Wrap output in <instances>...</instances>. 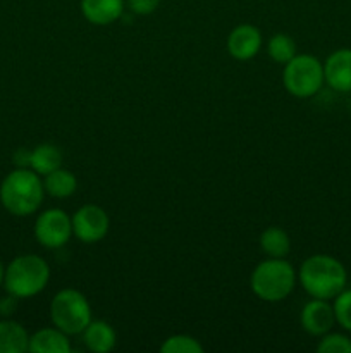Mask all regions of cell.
<instances>
[{
	"mask_svg": "<svg viewBox=\"0 0 351 353\" xmlns=\"http://www.w3.org/2000/svg\"><path fill=\"white\" fill-rule=\"evenodd\" d=\"M50 281L47 261L34 254L19 255L6 268L3 288L17 299H31L43 292Z\"/></svg>",
	"mask_w": 351,
	"mask_h": 353,
	"instance_id": "cell-4",
	"label": "cell"
},
{
	"mask_svg": "<svg viewBox=\"0 0 351 353\" xmlns=\"http://www.w3.org/2000/svg\"><path fill=\"white\" fill-rule=\"evenodd\" d=\"M317 352L320 353H351V340L339 333H326L320 336Z\"/></svg>",
	"mask_w": 351,
	"mask_h": 353,
	"instance_id": "cell-22",
	"label": "cell"
},
{
	"mask_svg": "<svg viewBox=\"0 0 351 353\" xmlns=\"http://www.w3.org/2000/svg\"><path fill=\"white\" fill-rule=\"evenodd\" d=\"M30 334L19 323L9 319L0 321V353L28 352Z\"/></svg>",
	"mask_w": 351,
	"mask_h": 353,
	"instance_id": "cell-15",
	"label": "cell"
},
{
	"mask_svg": "<svg viewBox=\"0 0 351 353\" xmlns=\"http://www.w3.org/2000/svg\"><path fill=\"white\" fill-rule=\"evenodd\" d=\"M299 285L312 299L332 300L346 288L348 274L344 265L332 255H312L301 264Z\"/></svg>",
	"mask_w": 351,
	"mask_h": 353,
	"instance_id": "cell-2",
	"label": "cell"
},
{
	"mask_svg": "<svg viewBox=\"0 0 351 353\" xmlns=\"http://www.w3.org/2000/svg\"><path fill=\"white\" fill-rule=\"evenodd\" d=\"M28 352L33 353H71V340L69 334L58 327H43L30 336Z\"/></svg>",
	"mask_w": 351,
	"mask_h": 353,
	"instance_id": "cell-13",
	"label": "cell"
},
{
	"mask_svg": "<svg viewBox=\"0 0 351 353\" xmlns=\"http://www.w3.org/2000/svg\"><path fill=\"white\" fill-rule=\"evenodd\" d=\"M83 343L89 352L107 353L112 352L117 343L116 330L105 321H92L83 331Z\"/></svg>",
	"mask_w": 351,
	"mask_h": 353,
	"instance_id": "cell-14",
	"label": "cell"
},
{
	"mask_svg": "<svg viewBox=\"0 0 351 353\" xmlns=\"http://www.w3.org/2000/svg\"><path fill=\"white\" fill-rule=\"evenodd\" d=\"M58 168H62V152L55 145L41 143L31 150L30 169L36 174L47 176Z\"/></svg>",
	"mask_w": 351,
	"mask_h": 353,
	"instance_id": "cell-17",
	"label": "cell"
},
{
	"mask_svg": "<svg viewBox=\"0 0 351 353\" xmlns=\"http://www.w3.org/2000/svg\"><path fill=\"white\" fill-rule=\"evenodd\" d=\"M267 54L277 64H286L296 55V41L286 33L274 34L267 43Z\"/></svg>",
	"mask_w": 351,
	"mask_h": 353,
	"instance_id": "cell-19",
	"label": "cell"
},
{
	"mask_svg": "<svg viewBox=\"0 0 351 353\" xmlns=\"http://www.w3.org/2000/svg\"><path fill=\"white\" fill-rule=\"evenodd\" d=\"M72 236V221L62 209H48L34 221V238L50 250L62 248Z\"/></svg>",
	"mask_w": 351,
	"mask_h": 353,
	"instance_id": "cell-7",
	"label": "cell"
},
{
	"mask_svg": "<svg viewBox=\"0 0 351 353\" xmlns=\"http://www.w3.org/2000/svg\"><path fill=\"white\" fill-rule=\"evenodd\" d=\"M72 234L83 243H96L103 240L110 230V217L100 205L79 207L71 217Z\"/></svg>",
	"mask_w": 351,
	"mask_h": 353,
	"instance_id": "cell-8",
	"label": "cell"
},
{
	"mask_svg": "<svg viewBox=\"0 0 351 353\" xmlns=\"http://www.w3.org/2000/svg\"><path fill=\"white\" fill-rule=\"evenodd\" d=\"M45 193L54 199H69L78 190V178L69 169L58 168L43 176Z\"/></svg>",
	"mask_w": 351,
	"mask_h": 353,
	"instance_id": "cell-16",
	"label": "cell"
},
{
	"mask_svg": "<svg viewBox=\"0 0 351 353\" xmlns=\"http://www.w3.org/2000/svg\"><path fill=\"white\" fill-rule=\"evenodd\" d=\"M332 309L336 323L351 333V290L344 288L339 295L334 296Z\"/></svg>",
	"mask_w": 351,
	"mask_h": 353,
	"instance_id": "cell-21",
	"label": "cell"
},
{
	"mask_svg": "<svg viewBox=\"0 0 351 353\" xmlns=\"http://www.w3.org/2000/svg\"><path fill=\"white\" fill-rule=\"evenodd\" d=\"M299 323L301 327L312 336H323L332 330L336 324V316H334V309L329 303V300L322 299H312L299 314Z\"/></svg>",
	"mask_w": 351,
	"mask_h": 353,
	"instance_id": "cell-9",
	"label": "cell"
},
{
	"mask_svg": "<svg viewBox=\"0 0 351 353\" xmlns=\"http://www.w3.org/2000/svg\"><path fill=\"white\" fill-rule=\"evenodd\" d=\"M298 274L286 259H272L260 262L250 276V286L255 296L264 302L277 303L288 299L295 290Z\"/></svg>",
	"mask_w": 351,
	"mask_h": 353,
	"instance_id": "cell-3",
	"label": "cell"
},
{
	"mask_svg": "<svg viewBox=\"0 0 351 353\" xmlns=\"http://www.w3.org/2000/svg\"><path fill=\"white\" fill-rule=\"evenodd\" d=\"M124 0H81V12L88 23L107 26L123 17Z\"/></svg>",
	"mask_w": 351,
	"mask_h": 353,
	"instance_id": "cell-12",
	"label": "cell"
},
{
	"mask_svg": "<svg viewBox=\"0 0 351 353\" xmlns=\"http://www.w3.org/2000/svg\"><path fill=\"white\" fill-rule=\"evenodd\" d=\"M284 88L296 99H310L317 95L326 83L323 64L317 57L308 54H296L284 64L282 71Z\"/></svg>",
	"mask_w": 351,
	"mask_h": 353,
	"instance_id": "cell-6",
	"label": "cell"
},
{
	"mask_svg": "<svg viewBox=\"0 0 351 353\" xmlns=\"http://www.w3.org/2000/svg\"><path fill=\"white\" fill-rule=\"evenodd\" d=\"M50 319L55 327L69 336L81 334L93 321L92 305L81 292L65 288L55 293L50 302Z\"/></svg>",
	"mask_w": 351,
	"mask_h": 353,
	"instance_id": "cell-5",
	"label": "cell"
},
{
	"mask_svg": "<svg viewBox=\"0 0 351 353\" xmlns=\"http://www.w3.org/2000/svg\"><path fill=\"white\" fill-rule=\"evenodd\" d=\"M3 278H6V268H3V264L0 262V286L3 285Z\"/></svg>",
	"mask_w": 351,
	"mask_h": 353,
	"instance_id": "cell-26",
	"label": "cell"
},
{
	"mask_svg": "<svg viewBox=\"0 0 351 353\" xmlns=\"http://www.w3.org/2000/svg\"><path fill=\"white\" fill-rule=\"evenodd\" d=\"M31 162V150H26V148H19L14 154V164L16 168H30Z\"/></svg>",
	"mask_w": 351,
	"mask_h": 353,
	"instance_id": "cell-25",
	"label": "cell"
},
{
	"mask_svg": "<svg viewBox=\"0 0 351 353\" xmlns=\"http://www.w3.org/2000/svg\"><path fill=\"white\" fill-rule=\"evenodd\" d=\"M160 352L164 353H202L203 347L196 338L189 336V334H174L169 336L167 340L162 343Z\"/></svg>",
	"mask_w": 351,
	"mask_h": 353,
	"instance_id": "cell-20",
	"label": "cell"
},
{
	"mask_svg": "<svg viewBox=\"0 0 351 353\" xmlns=\"http://www.w3.org/2000/svg\"><path fill=\"white\" fill-rule=\"evenodd\" d=\"M127 9L138 16H148L153 14L160 6V0H126Z\"/></svg>",
	"mask_w": 351,
	"mask_h": 353,
	"instance_id": "cell-23",
	"label": "cell"
},
{
	"mask_svg": "<svg viewBox=\"0 0 351 353\" xmlns=\"http://www.w3.org/2000/svg\"><path fill=\"white\" fill-rule=\"evenodd\" d=\"M45 188L40 174L30 168H16L0 185V202L3 209L17 217L36 212L43 202Z\"/></svg>",
	"mask_w": 351,
	"mask_h": 353,
	"instance_id": "cell-1",
	"label": "cell"
},
{
	"mask_svg": "<svg viewBox=\"0 0 351 353\" xmlns=\"http://www.w3.org/2000/svg\"><path fill=\"white\" fill-rule=\"evenodd\" d=\"M260 48L262 33L253 24H240L227 37V52L236 61H250Z\"/></svg>",
	"mask_w": 351,
	"mask_h": 353,
	"instance_id": "cell-10",
	"label": "cell"
},
{
	"mask_svg": "<svg viewBox=\"0 0 351 353\" xmlns=\"http://www.w3.org/2000/svg\"><path fill=\"white\" fill-rule=\"evenodd\" d=\"M17 303H19V299L10 293H7L6 296L0 299V317L2 319H9V317L14 316V312L17 310Z\"/></svg>",
	"mask_w": 351,
	"mask_h": 353,
	"instance_id": "cell-24",
	"label": "cell"
},
{
	"mask_svg": "<svg viewBox=\"0 0 351 353\" xmlns=\"http://www.w3.org/2000/svg\"><path fill=\"white\" fill-rule=\"evenodd\" d=\"M260 248L267 257L286 259L291 250V240L282 228L270 226L260 234Z\"/></svg>",
	"mask_w": 351,
	"mask_h": 353,
	"instance_id": "cell-18",
	"label": "cell"
},
{
	"mask_svg": "<svg viewBox=\"0 0 351 353\" xmlns=\"http://www.w3.org/2000/svg\"><path fill=\"white\" fill-rule=\"evenodd\" d=\"M323 79L336 92H351V48H339L327 57Z\"/></svg>",
	"mask_w": 351,
	"mask_h": 353,
	"instance_id": "cell-11",
	"label": "cell"
}]
</instances>
